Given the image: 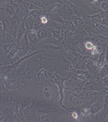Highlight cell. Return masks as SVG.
<instances>
[{
    "label": "cell",
    "mask_w": 108,
    "mask_h": 122,
    "mask_svg": "<svg viewBox=\"0 0 108 122\" xmlns=\"http://www.w3.org/2000/svg\"><path fill=\"white\" fill-rule=\"evenodd\" d=\"M35 72H36V68L29 64L26 67V69L25 70L24 74L26 78H27L28 80H35Z\"/></svg>",
    "instance_id": "1"
},
{
    "label": "cell",
    "mask_w": 108,
    "mask_h": 122,
    "mask_svg": "<svg viewBox=\"0 0 108 122\" xmlns=\"http://www.w3.org/2000/svg\"><path fill=\"white\" fill-rule=\"evenodd\" d=\"M55 28V29L62 30V24L50 19L47 24L46 25V28Z\"/></svg>",
    "instance_id": "2"
},
{
    "label": "cell",
    "mask_w": 108,
    "mask_h": 122,
    "mask_svg": "<svg viewBox=\"0 0 108 122\" xmlns=\"http://www.w3.org/2000/svg\"><path fill=\"white\" fill-rule=\"evenodd\" d=\"M34 24V17L29 16V15H28V18H27L26 20V22H25V26H26V28L27 30L33 29Z\"/></svg>",
    "instance_id": "3"
},
{
    "label": "cell",
    "mask_w": 108,
    "mask_h": 122,
    "mask_svg": "<svg viewBox=\"0 0 108 122\" xmlns=\"http://www.w3.org/2000/svg\"><path fill=\"white\" fill-rule=\"evenodd\" d=\"M43 95H44L45 98H49L53 96V91L51 89V88L49 86L47 85L43 89Z\"/></svg>",
    "instance_id": "4"
},
{
    "label": "cell",
    "mask_w": 108,
    "mask_h": 122,
    "mask_svg": "<svg viewBox=\"0 0 108 122\" xmlns=\"http://www.w3.org/2000/svg\"><path fill=\"white\" fill-rule=\"evenodd\" d=\"M37 36L38 38H39L40 40H43L48 36V32L47 30H45L43 28H40L37 31Z\"/></svg>",
    "instance_id": "5"
},
{
    "label": "cell",
    "mask_w": 108,
    "mask_h": 122,
    "mask_svg": "<svg viewBox=\"0 0 108 122\" xmlns=\"http://www.w3.org/2000/svg\"><path fill=\"white\" fill-rule=\"evenodd\" d=\"M43 49H45L47 51H60L62 50L63 49L62 48L60 47H56V46H54V45H52V44H45V45H43Z\"/></svg>",
    "instance_id": "6"
},
{
    "label": "cell",
    "mask_w": 108,
    "mask_h": 122,
    "mask_svg": "<svg viewBox=\"0 0 108 122\" xmlns=\"http://www.w3.org/2000/svg\"><path fill=\"white\" fill-rule=\"evenodd\" d=\"M72 22H73V24L75 25V26L77 27V28L83 26L84 23V22L83 21V20L81 18L78 17V16H77L76 18H75V19L73 20Z\"/></svg>",
    "instance_id": "7"
},
{
    "label": "cell",
    "mask_w": 108,
    "mask_h": 122,
    "mask_svg": "<svg viewBox=\"0 0 108 122\" xmlns=\"http://www.w3.org/2000/svg\"><path fill=\"white\" fill-rule=\"evenodd\" d=\"M100 9L105 11H108V2L103 1L100 3Z\"/></svg>",
    "instance_id": "8"
},
{
    "label": "cell",
    "mask_w": 108,
    "mask_h": 122,
    "mask_svg": "<svg viewBox=\"0 0 108 122\" xmlns=\"http://www.w3.org/2000/svg\"><path fill=\"white\" fill-rule=\"evenodd\" d=\"M98 110H99V107L98 106V104H94L91 106V108L90 109V111L92 114H94L96 112L98 111Z\"/></svg>",
    "instance_id": "9"
},
{
    "label": "cell",
    "mask_w": 108,
    "mask_h": 122,
    "mask_svg": "<svg viewBox=\"0 0 108 122\" xmlns=\"http://www.w3.org/2000/svg\"><path fill=\"white\" fill-rule=\"evenodd\" d=\"M85 47L87 48V49H89V50H92L94 49V45L92 44L91 42H87L85 43Z\"/></svg>",
    "instance_id": "10"
}]
</instances>
